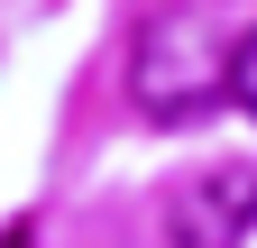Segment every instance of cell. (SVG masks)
I'll return each instance as SVG.
<instances>
[{"instance_id": "277c9868", "label": "cell", "mask_w": 257, "mask_h": 248, "mask_svg": "<svg viewBox=\"0 0 257 248\" xmlns=\"http://www.w3.org/2000/svg\"><path fill=\"white\" fill-rule=\"evenodd\" d=\"M28 239H37V230H28V221H10V230H0V248H28Z\"/></svg>"}, {"instance_id": "7a4b0ae2", "label": "cell", "mask_w": 257, "mask_h": 248, "mask_svg": "<svg viewBox=\"0 0 257 248\" xmlns=\"http://www.w3.org/2000/svg\"><path fill=\"white\" fill-rule=\"evenodd\" d=\"M257 230V166H211L166 193V239L175 248H239Z\"/></svg>"}, {"instance_id": "6da1fadb", "label": "cell", "mask_w": 257, "mask_h": 248, "mask_svg": "<svg viewBox=\"0 0 257 248\" xmlns=\"http://www.w3.org/2000/svg\"><path fill=\"white\" fill-rule=\"evenodd\" d=\"M128 92H138L147 119H166V129H184V119H202L220 92H230V46L211 37V19L193 10H156L138 28V46H128Z\"/></svg>"}, {"instance_id": "3957f363", "label": "cell", "mask_w": 257, "mask_h": 248, "mask_svg": "<svg viewBox=\"0 0 257 248\" xmlns=\"http://www.w3.org/2000/svg\"><path fill=\"white\" fill-rule=\"evenodd\" d=\"M230 101H239V110L257 119V28H248L239 46H230Z\"/></svg>"}]
</instances>
